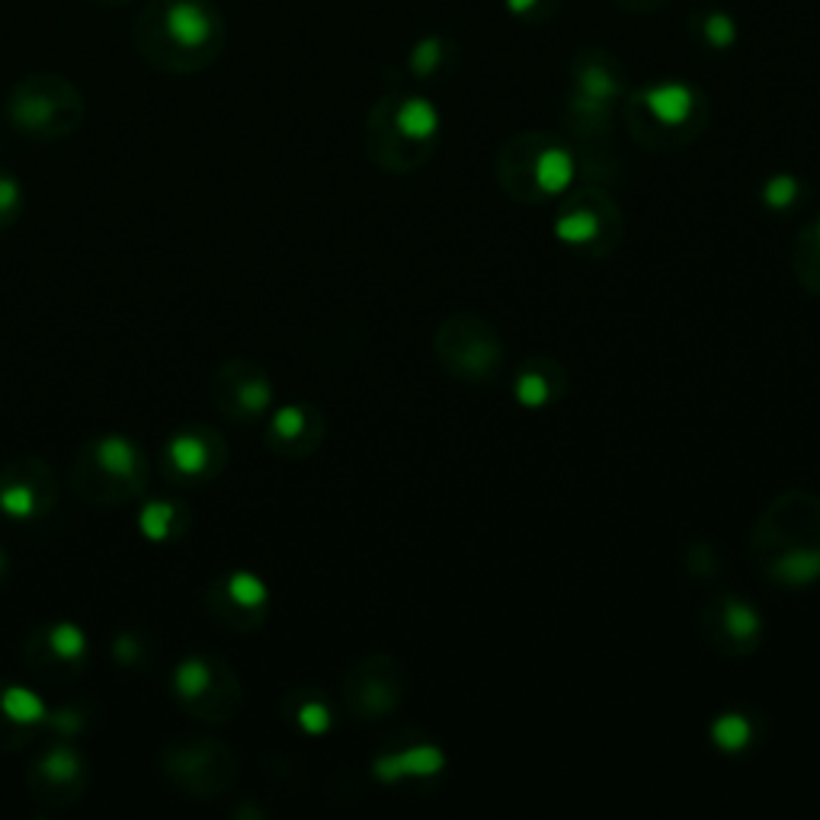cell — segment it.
Returning <instances> with one entry per match:
<instances>
[{"mask_svg": "<svg viewBox=\"0 0 820 820\" xmlns=\"http://www.w3.org/2000/svg\"><path fill=\"white\" fill-rule=\"evenodd\" d=\"M97 472H103L112 482H129L135 490L142 484V472H145V459L139 452V445L126 436H103L94 445V459Z\"/></svg>", "mask_w": 820, "mask_h": 820, "instance_id": "11", "label": "cell"}, {"mask_svg": "<svg viewBox=\"0 0 820 820\" xmlns=\"http://www.w3.org/2000/svg\"><path fill=\"white\" fill-rule=\"evenodd\" d=\"M174 520H177V507L174 503H167V500L147 503L145 513H142V532H145L151 542H164L174 532Z\"/></svg>", "mask_w": 820, "mask_h": 820, "instance_id": "24", "label": "cell"}, {"mask_svg": "<svg viewBox=\"0 0 820 820\" xmlns=\"http://www.w3.org/2000/svg\"><path fill=\"white\" fill-rule=\"evenodd\" d=\"M167 33L174 43L195 49L209 39V16L195 0H180L170 13H167Z\"/></svg>", "mask_w": 820, "mask_h": 820, "instance_id": "16", "label": "cell"}, {"mask_svg": "<svg viewBox=\"0 0 820 820\" xmlns=\"http://www.w3.org/2000/svg\"><path fill=\"white\" fill-rule=\"evenodd\" d=\"M376 770L382 779H407V775H433L442 770V750L433 744H417L407 750H394L388 757H379Z\"/></svg>", "mask_w": 820, "mask_h": 820, "instance_id": "14", "label": "cell"}, {"mask_svg": "<svg viewBox=\"0 0 820 820\" xmlns=\"http://www.w3.org/2000/svg\"><path fill=\"white\" fill-rule=\"evenodd\" d=\"M705 43L712 49H730L737 43V23L727 13H712L705 20Z\"/></svg>", "mask_w": 820, "mask_h": 820, "instance_id": "27", "label": "cell"}, {"mask_svg": "<svg viewBox=\"0 0 820 820\" xmlns=\"http://www.w3.org/2000/svg\"><path fill=\"white\" fill-rule=\"evenodd\" d=\"M535 3H538V0H507V7H510L513 13H530V10H535Z\"/></svg>", "mask_w": 820, "mask_h": 820, "instance_id": "31", "label": "cell"}, {"mask_svg": "<svg viewBox=\"0 0 820 820\" xmlns=\"http://www.w3.org/2000/svg\"><path fill=\"white\" fill-rule=\"evenodd\" d=\"M225 593H228V599L243 609V613H263V606H266V583L257 578V574H250V571H238V574H231L228 583H225Z\"/></svg>", "mask_w": 820, "mask_h": 820, "instance_id": "18", "label": "cell"}, {"mask_svg": "<svg viewBox=\"0 0 820 820\" xmlns=\"http://www.w3.org/2000/svg\"><path fill=\"white\" fill-rule=\"evenodd\" d=\"M49 647L61 657V661H81L87 651V638L84 631L71 622H61L49 631Z\"/></svg>", "mask_w": 820, "mask_h": 820, "instance_id": "23", "label": "cell"}, {"mask_svg": "<svg viewBox=\"0 0 820 820\" xmlns=\"http://www.w3.org/2000/svg\"><path fill=\"white\" fill-rule=\"evenodd\" d=\"M638 106L644 109V116L651 119V126L661 132V135H676L682 132L696 112H699V94L689 87V84H679V81H664V84H654V87H644L638 94Z\"/></svg>", "mask_w": 820, "mask_h": 820, "instance_id": "8", "label": "cell"}, {"mask_svg": "<svg viewBox=\"0 0 820 820\" xmlns=\"http://www.w3.org/2000/svg\"><path fill=\"white\" fill-rule=\"evenodd\" d=\"M801 193V187H798V180L795 177H772L770 183L763 187V202L770 205V209H788L795 199Z\"/></svg>", "mask_w": 820, "mask_h": 820, "instance_id": "28", "label": "cell"}, {"mask_svg": "<svg viewBox=\"0 0 820 820\" xmlns=\"http://www.w3.org/2000/svg\"><path fill=\"white\" fill-rule=\"evenodd\" d=\"M439 58H442V43L439 39H424L417 49H414V71L417 74H430L436 64H439Z\"/></svg>", "mask_w": 820, "mask_h": 820, "instance_id": "30", "label": "cell"}, {"mask_svg": "<svg viewBox=\"0 0 820 820\" xmlns=\"http://www.w3.org/2000/svg\"><path fill=\"white\" fill-rule=\"evenodd\" d=\"M215 433H177L167 445V462L187 475V478H202L209 475V468H222L225 452L215 455Z\"/></svg>", "mask_w": 820, "mask_h": 820, "instance_id": "12", "label": "cell"}, {"mask_svg": "<svg viewBox=\"0 0 820 820\" xmlns=\"http://www.w3.org/2000/svg\"><path fill=\"white\" fill-rule=\"evenodd\" d=\"M699 634L718 657L744 661L763 644V616L747 596L712 590L699 606Z\"/></svg>", "mask_w": 820, "mask_h": 820, "instance_id": "5", "label": "cell"}, {"mask_svg": "<svg viewBox=\"0 0 820 820\" xmlns=\"http://www.w3.org/2000/svg\"><path fill=\"white\" fill-rule=\"evenodd\" d=\"M568 369L551 359V356H532L526 359L520 369H516V379H513V394L523 407L530 411H545V407H555L565 394H568Z\"/></svg>", "mask_w": 820, "mask_h": 820, "instance_id": "9", "label": "cell"}, {"mask_svg": "<svg viewBox=\"0 0 820 820\" xmlns=\"http://www.w3.org/2000/svg\"><path fill=\"white\" fill-rule=\"evenodd\" d=\"M391 132L394 147L388 151L385 164L391 170H411L420 164L427 145L439 135V109L424 97L401 99L391 112Z\"/></svg>", "mask_w": 820, "mask_h": 820, "instance_id": "7", "label": "cell"}, {"mask_svg": "<svg viewBox=\"0 0 820 820\" xmlns=\"http://www.w3.org/2000/svg\"><path fill=\"white\" fill-rule=\"evenodd\" d=\"M792 273L801 289L820 295V218L805 225L792 243Z\"/></svg>", "mask_w": 820, "mask_h": 820, "instance_id": "15", "label": "cell"}, {"mask_svg": "<svg viewBox=\"0 0 820 820\" xmlns=\"http://www.w3.org/2000/svg\"><path fill=\"white\" fill-rule=\"evenodd\" d=\"M231 372V414H241V417H260L270 404H273V388H270V379L257 369V366H247V363H235L228 366Z\"/></svg>", "mask_w": 820, "mask_h": 820, "instance_id": "13", "label": "cell"}, {"mask_svg": "<svg viewBox=\"0 0 820 820\" xmlns=\"http://www.w3.org/2000/svg\"><path fill=\"white\" fill-rule=\"evenodd\" d=\"M39 770L49 775L51 782H68V779H74L78 770H81V760H78V753L74 750H68V747H55L49 757L43 760V766Z\"/></svg>", "mask_w": 820, "mask_h": 820, "instance_id": "26", "label": "cell"}, {"mask_svg": "<svg viewBox=\"0 0 820 820\" xmlns=\"http://www.w3.org/2000/svg\"><path fill=\"white\" fill-rule=\"evenodd\" d=\"M712 737L722 750H744L753 744V722L747 715H722L712 724Z\"/></svg>", "mask_w": 820, "mask_h": 820, "instance_id": "19", "label": "cell"}, {"mask_svg": "<svg viewBox=\"0 0 820 820\" xmlns=\"http://www.w3.org/2000/svg\"><path fill=\"white\" fill-rule=\"evenodd\" d=\"M20 199H23V190H20V183L10 177V174H0V225L10 218V215H16V209H20Z\"/></svg>", "mask_w": 820, "mask_h": 820, "instance_id": "29", "label": "cell"}, {"mask_svg": "<svg viewBox=\"0 0 820 820\" xmlns=\"http://www.w3.org/2000/svg\"><path fill=\"white\" fill-rule=\"evenodd\" d=\"M295 722H298L301 730H308V734H324L334 718H331V709H328V702H324V699L308 696V699L295 709Z\"/></svg>", "mask_w": 820, "mask_h": 820, "instance_id": "25", "label": "cell"}, {"mask_svg": "<svg viewBox=\"0 0 820 820\" xmlns=\"http://www.w3.org/2000/svg\"><path fill=\"white\" fill-rule=\"evenodd\" d=\"M750 558L775 586H811L820 578V494L808 487L775 494L757 516Z\"/></svg>", "mask_w": 820, "mask_h": 820, "instance_id": "1", "label": "cell"}, {"mask_svg": "<svg viewBox=\"0 0 820 820\" xmlns=\"http://www.w3.org/2000/svg\"><path fill=\"white\" fill-rule=\"evenodd\" d=\"M0 510L13 520H29L39 513V497H36V487L29 484L16 482V484H3L0 490Z\"/></svg>", "mask_w": 820, "mask_h": 820, "instance_id": "21", "label": "cell"}, {"mask_svg": "<svg viewBox=\"0 0 820 820\" xmlns=\"http://www.w3.org/2000/svg\"><path fill=\"white\" fill-rule=\"evenodd\" d=\"M0 709L7 715V722L13 724H39L46 718V702L23 686H10L0 692Z\"/></svg>", "mask_w": 820, "mask_h": 820, "instance_id": "17", "label": "cell"}, {"mask_svg": "<svg viewBox=\"0 0 820 820\" xmlns=\"http://www.w3.org/2000/svg\"><path fill=\"white\" fill-rule=\"evenodd\" d=\"M555 235L586 260H606L626 241V215L603 190H578L555 212Z\"/></svg>", "mask_w": 820, "mask_h": 820, "instance_id": "3", "label": "cell"}, {"mask_svg": "<svg viewBox=\"0 0 820 820\" xmlns=\"http://www.w3.org/2000/svg\"><path fill=\"white\" fill-rule=\"evenodd\" d=\"M209 682H212V667H209V661H202V657L183 661V664L177 667V674H174V686H177V692H180L183 699H199V696H205Z\"/></svg>", "mask_w": 820, "mask_h": 820, "instance_id": "22", "label": "cell"}, {"mask_svg": "<svg viewBox=\"0 0 820 820\" xmlns=\"http://www.w3.org/2000/svg\"><path fill=\"white\" fill-rule=\"evenodd\" d=\"M270 442H273V449L283 452V455L305 459V455H311V452L324 442V417H321L314 407L289 404V407H283V411L273 414Z\"/></svg>", "mask_w": 820, "mask_h": 820, "instance_id": "10", "label": "cell"}, {"mask_svg": "<svg viewBox=\"0 0 820 820\" xmlns=\"http://www.w3.org/2000/svg\"><path fill=\"white\" fill-rule=\"evenodd\" d=\"M436 363L462 385H490L503 369V340L472 311L449 314L433 334Z\"/></svg>", "mask_w": 820, "mask_h": 820, "instance_id": "2", "label": "cell"}, {"mask_svg": "<svg viewBox=\"0 0 820 820\" xmlns=\"http://www.w3.org/2000/svg\"><path fill=\"white\" fill-rule=\"evenodd\" d=\"M407 692L404 664L391 654H366L343 679V702L359 722H382L394 715Z\"/></svg>", "mask_w": 820, "mask_h": 820, "instance_id": "6", "label": "cell"}, {"mask_svg": "<svg viewBox=\"0 0 820 820\" xmlns=\"http://www.w3.org/2000/svg\"><path fill=\"white\" fill-rule=\"evenodd\" d=\"M580 97L586 106H606L609 99L619 97V81L606 68H586L580 74Z\"/></svg>", "mask_w": 820, "mask_h": 820, "instance_id": "20", "label": "cell"}, {"mask_svg": "<svg viewBox=\"0 0 820 820\" xmlns=\"http://www.w3.org/2000/svg\"><path fill=\"white\" fill-rule=\"evenodd\" d=\"M578 174V161L571 147L561 142H523L520 151H510L497 170L500 187L516 202L538 205L558 199L571 190Z\"/></svg>", "mask_w": 820, "mask_h": 820, "instance_id": "4", "label": "cell"}]
</instances>
